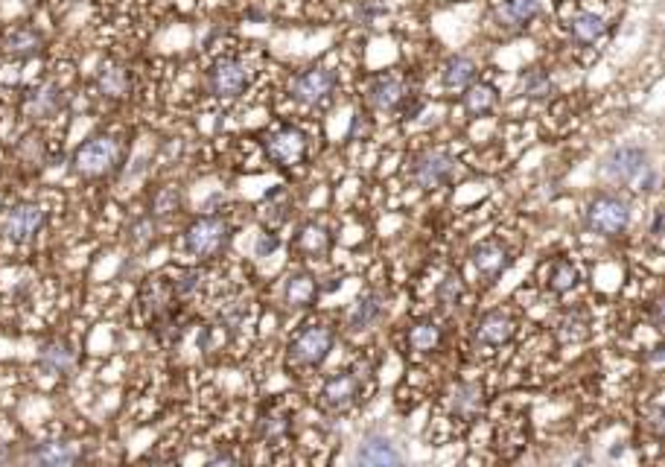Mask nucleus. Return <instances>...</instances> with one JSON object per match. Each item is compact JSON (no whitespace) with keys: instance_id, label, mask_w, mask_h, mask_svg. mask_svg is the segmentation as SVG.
<instances>
[{"instance_id":"obj_38","label":"nucleus","mask_w":665,"mask_h":467,"mask_svg":"<svg viewBox=\"0 0 665 467\" xmlns=\"http://www.w3.org/2000/svg\"><path fill=\"white\" fill-rule=\"evenodd\" d=\"M219 322H222V327H228V331L233 333L245 322V307L240 304V301H233V304H228L225 310H219Z\"/></svg>"},{"instance_id":"obj_12","label":"nucleus","mask_w":665,"mask_h":467,"mask_svg":"<svg viewBox=\"0 0 665 467\" xmlns=\"http://www.w3.org/2000/svg\"><path fill=\"white\" fill-rule=\"evenodd\" d=\"M38 363L47 374L65 377V374H71L74 365H76V348L65 339H53L38 351Z\"/></svg>"},{"instance_id":"obj_21","label":"nucleus","mask_w":665,"mask_h":467,"mask_svg":"<svg viewBox=\"0 0 665 467\" xmlns=\"http://www.w3.org/2000/svg\"><path fill=\"white\" fill-rule=\"evenodd\" d=\"M476 74H479V67L470 56H452V59H447V65H443V71H441L443 85L452 88V91L467 88L470 82L476 79Z\"/></svg>"},{"instance_id":"obj_15","label":"nucleus","mask_w":665,"mask_h":467,"mask_svg":"<svg viewBox=\"0 0 665 467\" xmlns=\"http://www.w3.org/2000/svg\"><path fill=\"white\" fill-rule=\"evenodd\" d=\"M62 103H65L62 88L53 85V82H47V85H38V88H33L30 94H26L24 112L30 114L33 120H47V117H53L55 112H59Z\"/></svg>"},{"instance_id":"obj_35","label":"nucleus","mask_w":665,"mask_h":467,"mask_svg":"<svg viewBox=\"0 0 665 467\" xmlns=\"http://www.w3.org/2000/svg\"><path fill=\"white\" fill-rule=\"evenodd\" d=\"M178 202H182V194H178V187H161L155 199H152V211L158 216H166L178 208Z\"/></svg>"},{"instance_id":"obj_19","label":"nucleus","mask_w":665,"mask_h":467,"mask_svg":"<svg viewBox=\"0 0 665 467\" xmlns=\"http://www.w3.org/2000/svg\"><path fill=\"white\" fill-rule=\"evenodd\" d=\"M450 412L459 421H473L481 412V386L479 383H462L450 394Z\"/></svg>"},{"instance_id":"obj_7","label":"nucleus","mask_w":665,"mask_h":467,"mask_svg":"<svg viewBox=\"0 0 665 467\" xmlns=\"http://www.w3.org/2000/svg\"><path fill=\"white\" fill-rule=\"evenodd\" d=\"M332 88H336V74L327 71V67H307L289 82V97L303 105H322Z\"/></svg>"},{"instance_id":"obj_1","label":"nucleus","mask_w":665,"mask_h":467,"mask_svg":"<svg viewBox=\"0 0 665 467\" xmlns=\"http://www.w3.org/2000/svg\"><path fill=\"white\" fill-rule=\"evenodd\" d=\"M584 223L599 237H619L630 225V204L619 194H599L590 199L584 211Z\"/></svg>"},{"instance_id":"obj_40","label":"nucleus","mask_w":665,"mask_h":467,"mask_svg":"<svg viewBox=\"0 0 665 467\" xmlns=\"http://www.w3.org/2000/svg\"><path fill=\"white\" fill-rule=\"evenodd\" d=\"M277 249V237L274 234H260V240H257V257H266V254H272Z\"/></svg>"},{"instance_id":"obj_13","label":"nucleus","mask_w":665,"mask_h":467,"mask_svg":"<svg viewBox=\"0 0 665 467\" xmlns=\"http://www.w3.org/2000/svg\"><path fill=\"white\" fill-rule=\"evenodd\" d=\"M356 462L368 464V467H385V464H400V462H403V456H400V452L394 450V444L388 442L385 435L371 432V435H365V442L359 444Z\"/></svg>"},{"instance_id":"obj_25","label":"nucleus","mask_w":665,"mask_h":467,"mask_svg":"<svg viewBox=\"0 0 665 467\" xmlns=\"http://www.w3.org/2000/svg\"><path fill=\"white\" fill-rule=\"evenodd\" d=\"M604 21L595 15V12H578V15L570 21V33L578 45H592V41H599L604 35Z\"/></svg>"},{"instance_id":"obj_2","label":"nucleus","mask_w":665,"mask_h":467,"mask_svg":"<svg viewBox=\"0 0 665 467\" xmlns=\"http://www.w3.org/2000/svg\"><path fill=\"white\" fill-rule=\"evenodd\" d=\"M455 173H459V161L443 149H423V153L412 155L406 164V175L412 184H418L423 190L443 187L450 184Z\"/></svg>"},{"instance_id":"obj_9","label":"nucleus","mask_w":665,"mask_h":467,"mask_svg":"<svg viewBox=\"0 0 665 467\" xmlns=\"http://www.w3.org/2000/svg\"><path fill=\"white\" fill-rule=\"evenodd\" d=\"M307 153V134L301 129H293V126H283L269 134L266 141V155L281 164V167H289V164H298Z\"/></svg>"},{"instance_id":"obj_32","label":"nucleus","mask_w":665,"mask_h":467,"mask_svg":"<svg viewBox=\"0 0 665 467\" xmlns=\"http://www.w3.org/2000/svg\"><path fill=\"white\" fill-rule=\"evenodd\" d=\"M554 91V85H551V79L543 74V71H529V74H522V79H520V94L522 97H531V100H543V97H549V94Z\"/></svg>"},{"instance_id":"obj_20","label":"nucleus","mask_w":665,"mask_h":467,"mask_svg":"<svg viewBox=\"0 0 665 467\" xmlns=\"http://www.w3.org/2000/svg\"><path fill=\"white\" fill-rule=\"evenodd\" d=\"M82 456L74 444H65V442H45L38 444L33 452H30V462L35 464H53V467H65V464H76Z\"/></svg>"},{"instance_id":"obj_29","label":"nucleus","mask_w":665,"mask_h":467,"mask_svg":"<svg viewBox=\"0 0 665 467\" xmlns=\"http://www.w3.org/2000/svg\"><path fill=\"white\" fill-rule=\"evenodd\" d=\"M289 208H293V199L286 196V190H283V187H274L272 194H266V202H263L260 216H263V223L281 225V223H286Z\"/></svg>"},{"instance_id":"obj_3","label":"nucleus","mask_w":665,"mask_h":467,"mask_svg":"<svg viewBox=\"0 0 665 467\" xmlns=\"http://www.w3.org/2000/svg\"><path fill=\"white\" fill-rule=\"evenodd\" d=\"M228 240H231V228L222 216H199L184 231V249L199 260L219 254L228 245Z\"/></svg>"},{"instance_id":"obj_4","label":"nucleus","mask_w":665,"mask_h":467,"mask_svg":"<svg viewBox=\"0 0 665 467\" xmlns=\"http://www.w3.org/2000/svg\"><path fill=\"white\" fill-rule=\"evenodd\" d=\"M117 161H120V144L111 134H96L76 149L74 167L79 175L96 178V175H105L114 170Z\"/></svg>"},{"instance_id":"obj_41","label":"nucleus","mask_w":665,"mask_h":467,"mask_svg":"<svg viewBox=\"0 0 665 467\" xmlns=\"http://www.w3.org/2000/svg\"><path fill=\"white\" fill-rule=\"evenodd\" d=\"M650 324H654V331H662V304L660 301L650 304Z\"/></svg>"},{"instance_id":"obj_8","label":"nucleus","mask_w":665,"mask_h":467,"mask_svg":"<svg viewBox=\"0 0 665 467\" xmlns=\"http://www.w3.org/2000/svg\"><path fill=\"white\" fill-rule=\"evenodd\" d=\"M248 88V67L240 59H222L211 71V91L219 100H237Z\"/></svg>"},{"instance_id":"obj_22","label":"nucleus","mask_w":665,"mask_h":467,"mask_svg":"<svg viewBox=\"0 0 665 467\" xmlns=\"http://www.w3.org/2000/svg\"><path fill=\"white\" fill-rule=\"evenodd\" d=\"M315 293H318V286H315V281L310 278L307 272H295V274H289V278H286L283 298H286L289 307H310Z\"/></svg>"},{"instance_id":"obj_6","label":"nucleus","mask_w":665,"mask_h":467,"mask_svg":"<svg viewBox=\"0 0 665 467\" xmlns=\"http://www.w3.org/2000/svg\"><path fill=\"white\" fill-rule=\"evenodd\" d=\"M650 167L648 164V153L642 146H616L613 153H610L601 164V175L604 182L610 184H636L640 182V175Z\"/></svg>"},{"instance_id":"obj_33","label":"nucleus","mask_w":665,"mask_h":467,"mask_svg":"<svg viewBox=\"0 0 665 467\" xmlns=\"http://www.w3.org/2000/svg\"><path fill=\"white\" fill-rule=\"evenodd\" d=\"M438 301L443 307H455L462 301V295H464V283H462V278L459 274H447V278H443L441 283H438Z\"/></svg>"},{"instance_id":"obj_37","label":"nucleus","mask_w":665,"mask_h":467,"mask_svg":"<svg viewBox=\"0 0 665 467\" xmlns=\"http://www.w3.org/2000/svg\"><path fill=\"white\" fill-rule=\"evenodd\" d=\"M202 286V274L199 272H184V274H178V278L173 281V290L178 298H187L193 295Z\"/></svg>"},{"instance_id":"obj_10","label":"nucleus","mask_w":665,"mask_h":467,"mask_svg":"<svg viewBox=\"0 0 665 467\" xmlns=\"http://www.w3.org/2000/svg\"><path fill=\"white\" fill-rule=\"evenodd\" d=\"M41 225H45V211L33 202H21L15 208H9L4 216V234L15 243L30 240Z\"/></svg>"},{"instance_id":"obj_30","label":"nucleus","mask_w":665,"mask_h":467,"mask_svg":"<svg viewBox=\"0 0 665 467\" xmlns=\"http://www.w3.org/2000/svg\"><path fill=\"white\" fill-rule=\"evenodd\" d=\"M298 249L307 257H322L330 249V234L322 225H303L298 234Z\"/></svg>"},{"instance_id":"obj_18","label":"nucleus","mask_w":665,"mask_h":467,"mask_svg":"<svg viewBox=\"0 0 665 467\" xmlns=\"http://www.w3.org/2000/svg\"><path fill=\"white\" fill-rule=\"evenodd\" d=\"M382 315H385V298L380 293H368V295H362L353 304V310L348 315V327L353 333L368 331V327L377 324Z\"/></svg>"},{"instance_id":"obj_14","label":"nucleus","mask_w":665,"mask_h":467,"mask_svg":"<svg viewBox=\"0 0 665 467\" xmlns=\"http://www.w3.org/2000/svg\"><path fill=\"white\" fill-rule=\"evenodd\" d=\"M508 263H511V254H508L505 245L496 243V240L481 243L473 249V266L481 278H488V281L499 278V274L508 269Z\"/></svg>"},{"instance_id":"obj_5","label":"nucleus","mask_w":665,"mask_h":467,"mask_svg":"<svg viewBox=\"0 0 665 467\" xmlns=\"http://www.w3.org/2000/svg\"><path fill=\"white\" fill-rule=\"evenodd\" d=\"M332 351V331L327 324H307L289 342V363L298 368H315Z\"/></svg>"},{"instance_id":"obj_42","label":"nucleus","mask_w":665,"mask_h":467,"mask_svg":"<svg viewBox=\"0 0 665 467\" xmlns=\"http://www.w3.org/2000/svg\"><path fill=\"white\" fill-rule=\"evenodd\" d=\"M650 234H654V240H660V234H662V211L654 214V225H650Z\"/></svg>"},{"instance_id":"obj_34","label":"nucleus","mask_w":665,"mask_h":467,"mask_svg":"<svg viewBox=\"0 0 665 467\" xmlns=\"http://www.w3.org/2000/svg\"><path fill=\"white\" fill-rule=\"evenodd\" d=\"M257 432L263 442H277V438L286 435V421L281 415H274V412H269V415H263L257 421Z\"/></svg>"},{"instance_id":"obj_26","label":"nucleus","mask_w":665,"mask_h":467,"mask_svg":"<svg viewBox=\"0 0 665 467\" xmlns=\"http://www.w3.org/2000/svg\"><path fill=\"white\" fill-rule=\"evenodd\" d=\"M38 50H41V35L30 30V26H18V30H12L6 35V53H12V56L30 59Z\"/></svg>"},{"instance_id":"obj_36","label":"nucleus","mask_w":665,"mask_h":467,"mask_svg":"<svg viewBox=\"0 0 665 467\" xmlns=\"http://www.w3.org/2000/svg\"><path fill=\"white\" fill-rule=\"evenodd\" d=\"M558 333L563 342H581L587 336V322L581 315H566V319L558 324Z\"/></svg>"},{"instance_id":"obj_39","label":"nucleus","mask_w":665,"mask_h":467,"mask_svg":"<svg viewBox=\"0 0 665 467\" xmlns=\"http://www.w3.org/2000/svg\"><path fill=\"white\" fill-rule=\"evenodd\" d=\"M129 240H132L134 245H146V243H152V240H155V223H152L149 216L137 219V223L132 225Z\"/></svg>"},{"instance_id":"obj_27","label":"nucleus","mask_w":665,"mask_h":467,"mask_svg":"<svg viewBox=\"0 0 665 467\" xmlns=\"http://www.w3.org/2000/svg\"><path fill=\"white\" fill-rule=\"evenodd\" d=\"M441 339H443V333H441L438 322H432V319H423L418 324H412V331H409V345L421 353L435 351L441 345Z\"/></svg>"},{"instance_id":"obj_24","label":"nucleus","mask_w":665,"mask_h":467,"mask_svg":"<svg viewBox=\"0 0 665 467\" xmlns=\"http://www.w3.org/2000/svg\"><path fill=\"white\" fill-rule=\"evenodd\" d=\"M96 85H100L103 97H111V100H120L129 94V74L126 67L120 65H105L100 76H96Z\"/></svg>"},{"instance_id":"obj_31","label":"nucleus","mask_w":665,"mask_h":467,"mask_svg":"<svg viewBox=\"0 0 665 467\" xmlns=\"http://www.w3.org/2000/svg\"><path fill=\"white\" fill-rule=\"evenodd\" d=\"M546 283H549V290L558 293V295L570 293L572 286L578 283V269L570 263V260H554L549 274H546Z\"/></svg>"},{"instance_id":"obj_43","label":"nucleus","mask_w":665,"mask_h":467,"mask_svg":"<svg viewBox=\"0 0 665 467\" xmlns=\"http://www.w3.org/2000/svg\"><path fill=\"white\" fill-rule=\"evenodd\" d=\"M219 462H225V464H233L237 459L228 456V452H219V456H211V464H219Z\"/></svg>"},{"instance_id":"obj_17","label":"nucleus","mask_w":665,"mask_h":467,"mask_svg":"<svg viewBox=\"0 0 665 467\" xmlns=\"http://www.w3.org/2000/svg\"><path fill=\"white\" fill-rule=\"evenodd\" d=\"M514 336V322H511L508 313H484L476 322V342L481 345H505V342Z\"/></svg>"},{"instance_id":"obj_23","label":"nucleus","mask_w":665,"mask_h":467,"mask_svg":"<svg viewBox=\"0 0 665 467\" xmlns=\"http://www.w3.org/2000/svg\"><path fill=\"white\" fill-rule=\"evenodd\" d=\"M537 12L540 0H505L502 9H499V21L514 30V26H525L529 21H534Z\"/></svg>"},{"instance_id":"obj_11","label":"nucleus","mask_w":665,"mask_h":467,"mask_svg":"<svg viewBox=\"0 0 665 467\" xmlns=\"http://www.w3.org/2000/svg\"><path fill=\"white\" fill-rule=\"evenodd\" d=\"M359 392H362V383H359L356 374L351 371H344V374H336L324 383L322 389V403L332 412H348L356 401H359Z\"/></svg>"},{"instance_id":"obj_16","label":"nucleus","mask_w":665,"mask_h":467,"mask_svg":"<svg viewBox=\"0 0 665 467\" xmlns=\"http://www.w3.org/2000/svg\"><path fill=\"white\" fill-rule=\"evenodd\" d=\"M406 88L397 76H380L368 85V105L377 108V112H394V108L403 103Z\"/></svg>"},{"instance_id":"obj_44","label":"nucleus","mask_w":665,"mask_h":467,"mask_svg":"<svg viewBox=\"0 0 665 467\" xmlns=\"http://www.w3.org/2000/svg\"><path fill=\"white\" fill-rule=\"evenodd\" d=\"M0 462H9V452H6V444H0Z\"/></svg>"},{"instance_id":"obj_28","label":"nucleus","mask_w":665,"mask_h":467,"mask_svg":"<svg viewBox=\"0 0 665 467\" xmlns=\"http://www.w3.org/2000/svg\"><path fill=\"white\" fill-rule=\"evenodd\" d=\"M493 105H496V88L488 85V82H479V85L470 82L467 94H464V108H467V112L473 117H479V114H488Z\"/></svg>"}]
</instances>
